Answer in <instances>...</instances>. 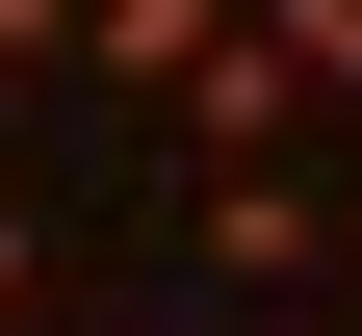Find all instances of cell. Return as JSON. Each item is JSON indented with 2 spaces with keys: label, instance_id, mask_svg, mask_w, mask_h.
<instances>
[{
  "label": "cell",
  "instance_id": "5b68a950",
  "mask_svg": "<svg viewBox=\"0 0 362 336\" xmlns=\"http://www.w3.org/2000/svg\"><path fill=\"white\" fill-rule=\"evenodd\" d=\"M52 52H78V0H0V78H52Z\"/></svg>",
  "mask_w": 362,
  "mask_h": 336
},
{
  "label": "cell",
  "instance_id": "52a82bcc",
  "mask_svg": "<svg viewBox=\"0 0 362 336\" xmlns=\"http://www.w3.org/2000/svg\"><path fill=\"white\" fill-rule=\"evenodd\" d=\"M337 259H362V181H337Z\"/></svg>",
  "mask_w": 362,
  "mask_h": 336
},
{
  "label": "cell",
  "instance_id": "277c9868",
  "mask_svg": "<svg viewBox=\"0 0 362 336\" xmlns=\"http://www.w3.org/2000/svg\"><path fill=\"white\" fill-rule=\"evenodd\" d=\"M233 26L285 52V104H337V129H362V0H233Z\"/></svg>",
  "mask_w": 362,
  "mask_h": 336
},
{
  "label": "cell",
  "instance_id": "6da1fadb",
  "mask_svg": "<svg viewBox=\"0 0 362 336\" xmlns=\"http://www.w3.org/2000/svg\"><path fill=\"white\" fill-rule=\"evenodd\" d=\"M207 259H233V284H310V259H337V181H310V156H207Z\"/></svg>",
  "mask_w": 362,
  "mask_h": 336
},
{
  "label": "cell",
  "instance_id": "3957f363",
  "mask_svg": "<svg viewBox=\"0 0 362 336\" xmlns=\"http://www.w3.org/2000/svg\"><path fill=\"white\" fill-rule=\"evenodd\" d=\"M207 26H233V0H78V78H104V104H156Z\"/></svg>",
  "mask_w": 362,
  "mask_h": 336
},
{
  "label": "cell",
  "instance_id": "8992f818",
  "mask_svg": "<svg viewBox=\"0 0 362 336\" xmlns=\"http://www.w3.org/2000/svg\"><path fill=\"white\" fill-rule=\"evenodd\" d=\"M26 284H52V233H26V207H0V336H26Z\"/></svg>",
  "mask_w": 362,
  "mask_h": 336
},
{
  "label": "cell",
  "instance_id": "7a4b0ae2",
  "mask_svg": "<svg viewBox=\"0 0 362 336\" xmlns=\"http://www.w3.org/2000/svg\"><path fill=\"white\" fill-rule=\"evenodd\" d=\"M156 129H181V156H285L310 104H285V52H259V26H207V52L156 78Z\"/></svg>",
  "mask_w": 362,
  "mask_h": 336
}]
</instances>
